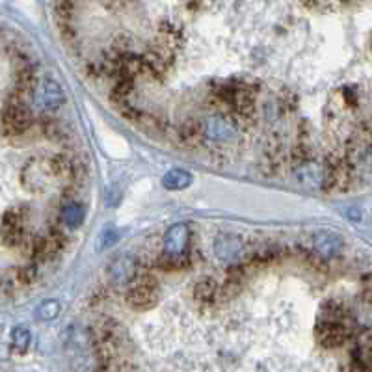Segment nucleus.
<instances>
[{
  "label": "nucleus",
  "mask_w": 372,
  "mask_h": 372,
  "mask_svg": "<svg viewBox=\"0 0 372 372\" xmlns=\"http://www.w3.org/2000/svg\"><path fill=\"white\" fill-rule=\"evenodd\" d=\"M144 56V73L141 77H147L149 80L162 82L170 75L173 61H175V52L164 47L162 43H155L149 47Z\"/></svg>",
  "instance_id": "f257e3e1"
},
{
  "label": "nucleus",
  "mask_w": 372,
  "mask_h": 372,
  "mask_svg": "<svg viewBox=\"0 0 372 372\" xmlns=\"http://www.w3.org/2000/svg\"><path fill=\"white\" fill-rule=\"evenodd\" d=\"M52 179L55 177L50 173L47 160L30 159L21 170V184H23V188L30 190V192L47 190L52 183Z\"/></svg>",
  "instance_id": "f03ea898"
},
{
  "label": "nucleus",
  "mask_w": 372,
  "mask_h": 372,
  "mask_svg": "<svg viewBox=\"0 0 372 372\" xmlns=\"http://www.w3.org/2000/svg\"><path fill=\"white\" fill-rule=\"evenodd\" d=\"M170 135L173 136L171 140L177 141L179 146L186 147V149H197V147H202L203 140H205L202 121L195 117L184 119L175 130H171Z\"/></svg>",
  "instance_id": "7ed1b4c3"
},
{
  "label": "nucleus",
  "mask_w": 372,
  "mask_h": 372,
  "mask_svg": "<svg viewBox=\"0 0 372 372\" xmlns=\"http://www.w3.org/2000/svg\"><path fill=\"white\" fill-rule=\"evenodd\" d=\"M125 302L130 309H136V311H147V309H153L157 302H159V293H157V287H149V285H144V283H138V281H133V285L127 288L125 293Z\"/></svg>",
  "instance_id": "20e7f679"
},
{
  "label": "nucleus",
  "mask_w": 372,
  "mask_h": 372,
  "mask_svg": "<svg viewBox=\"0 0 372 372\" xmlns=\"http://www.w3.org/2000/svg\"><path fill=\"white\" fill-rule=\"evenodd\" d=\"M317 339L326 348H337L344 344L348 339L346 322H331V320H318Z\"/></svg>",
  "instance_id": "39448f33"
},
{
  "label": "nucleus",
  "mask_w": 372,
  "mask_h": 372,
  "mask_svg": "<svg viewBox=\"0 0 372 372\" xmlns=\"http://www.w3.org/2000/svg\"><path fill=\"white\" fill-rule=\"evenodd\" d=\"M203 125V135L216 141H226L231 136L237 135V125L233 123V119L227 114L222 116H211Z\"/></svg>",
  "instance_id": "423d86ee"
},
{
  "label": "nucleus",
  "mask_w": 372,
  "mask_h": 372,
  "mask_svg": "<svg viewBox=\"0 0 372 372\" xmlns=\"http://www.w3.org/2000/svg\"><path fill=\"white\" fill-rule=\"evenodd\" d=\"M218 287L220 283L214 277H202L194 285V302L202 309H211L214 305H218Z\"/></svg>",
  "instance_id": "0eeeda50"
},
{
  "label": "nucleus",
  "mask_w": 372,
  "mask_h": 372,
  "mask_svg": "<svg viewBox=\"0 0 372 372\" xmlns=\"http://www.w3.org/2000/svg\"><path fill=\"white\" fill-rule=\"evenodd\" d=\"M190 244V235L188 227L184 224H177L168 229L164 238V253H170V255H179V253H184L188 251Z\"/></svg>",
  "instance_id": "6e6552de"
},
{
  "label": "nucleus",
  "mask_w": 372,
  "mask_h": 372,
  "mask_svg": "<svg viewBox=\"0 0 372 372\" xmlns=\"http://www.w3.org/2000/svg\"><path fill=\"white\" fill-rule=\"evenodd\" d=\"M342 248V238L337 233H318L313 238V250L326 261H331L339 255Z\"/></svg>",
  "instance_id": "1a4fd4ad"
},
{
  "label": "nucleus",
  "mask_w": 372,
  "mask_h": 372,
  "mask_svg": "<svg viewBox=\"0 0 372 372\" xmlns=\"http://www.w3.org/2000/svg\"><path fill=\"white\" fill-rule=\"evenodd\" d=\"M159 43H162L164 47H168L173 52H177L179 47H183L184 43V32L179 25H173L170 21H164L159 26Z\"/></svg>",
  "instance_id": "9d476101"
},
{
  "label": "nucleus",
  "mask_w": 372,
  "mask_h": 372,
  "mask_svg": "<svg viewBox=\"0 0 372 372\" xmlns=\"http://www.w3.org/2000/svg\"><path fill=\"white\" fill-rule=\"evenodd\" d=\"M136 125L141 128V130H146V133H151V135H162L168 136L171 133L170 125L166 121L164 117L157 116V114H153V112H140V116L136 119Z\"/></svg>",
  "instance_id": "9b49d317"
},
{
  "label": "nucleus",
  "mask_w": 372,
  "mask_h": 372,
  "mask_svg": "<svg viewBox=\"0 0 372 372\" xmlns=\"http://www.w3.org/2000/svg\"><path fill=\"white\" fill-rule=\"evenodd\" d=\"M136 92V86H135V80L133 79H116V82H114V86H112L110 90V101L114 106H121V104L125 103H130V99H133V95H135Z\"/></svg>",
  "instance_id": "f8f14e48"
},
{
  "label": "nucleus",
  "mask_w": 372,
  "mask_h": 372,
  "mask_svg": "<svg viewBox=\"0 0 372 372\" xmlns=\"http://www.w3.org/2000/svg\"><path fill=\"white\" fill-rule=\"evenodd\" d=\"M58 220H60L66 227L75 229V227H79L80 224L84 222V207H82L77 199H75V202L63 203L60 207Z\"/></svg>",
  "instance_id": "ddd939ff"
},
{
  "label": "nucleus",
  "mask_w": 372,
  "mask_h": 372,
  "mask_svg": "<svg viewBox=\"0 0 372 372\" xmlns=\"http://www.w3.org/2000/svg\"><path fill=\"white\" fill-rule=\"evenodd\" d=\"M37 128H39V135H43L47 140L50 141H63L68 138V130L61 127V123L58 119L50 116H43L39 121H37Z\"/></svg>",
  "instance_id": "4468645a"
},
{
  "label": "nucleus",
  "mask_w": 372,
  "mask_h": 372,
  "mask_svg": "<svg viewBox=\"0 0 372 372\" xmlns=\"http://www.w3.org/2000/svg\"><path fill=\"white\" fill-rule=\"evenodd\" d=\"M28 237L30 235L26 233V227L0 226V242L6 248H23Z\"/></svg>",
  "instance_id": "2eb2a0df"
},
{
  "label": "nucleus",
  "mask_w": 372,
  "mask_h": 372,
  "mask_svg": "<svg viewBox=\"0 0 372 372\" xmlns=\"http://www.w3.org/2000/svg\"><path fill=\"white\" fill-rule=\"evenodd\" d=\"M13 280L19 285V288L32 287L34 283L39 281V264L36 262H28V264H21L17 268H13L12 272Z\"/></svg>",
  "instance_id": "dca6fc26"
},
{
  "label": "nucleus",
  "mask_w": 372,
  "mask_h": 372,
  "mask_svg": "<svg viewBox=\"0 0 372 372\" xmlns=\"http://www.w3.org/2000/svg\"><path fill=\"white\" fill-rule=\"evenodd\" d=\"M313 160V151L309 141H296V146H293V149L287 153V164L293 166L294 170L300 168L305 162Z\"/></svg>",
  "instance_id": "f3484780"
},
{
  "label": "nucleus",
  "mask_w": 372,
  "mask_h": 372,
  "mask_svg": "<svg viewBox=\"0 0 372 372\" xmlns=\"http://www.w3.org/2000/svg\"><path fill=\"white\" fill-rule=\"evenodd\" d=\"M63 99L66 97H63V92H61L58 82H55V80H45V86H43V106L55 110V108H58V106L63 103Z\"/></svg>",
  "instance_id": "a211bd4d"
},
{
  "label": "nucleus",
  "mask_w": 372,
  "mask_h": 372,
  "mask_svg": "<svg viewBox=\"0 0 372 372\" xmlns=\"http://www.w3.org/2000/svg\"><path fill=\"white\" fill-rule=\"evenodd\" d=\"M28 216H30V208L26 207V205H17V207L8 208L6 213L2 214V220H0V226L26 227V222H28Z\"/></svg>",
  "instance_id": "6ab92c4d"
},
{
  "label": "nucleus",
  "mask_w": 372,
  "mask_h": 372,
  "mask_svg": "<svg viewBox=\"0 0 372 372\" xmlns=\"http://www.w3.org/2000/svg\"><path fill=\"white\" fill-rule=\"evenodd\" d=\"M190 183H192V175L184 170L168 171L164 179H162V184H164V188L168 190H183L186 188V186H190Z\"/></svg>",
  "instance_id": "aec40b11"
},
{
  "label": "nucleus",
  "mask_w": 372,
  "mask_h": 372,
  "mask_svg": "<svg viewBox=\"0 0 372 372\" xmlns=\"http://www.w3.org/2000/svg\"><path fill=\"white\" fill-rule=\"evenodd\" d=\"M12 344L17 354H25L30 344V331L26 328H15L12 333Z\"/></svg>",
  "instance_id": "412c9836"
},
{
  "label": "nucleus",
  "mask_w": 372,
  "mask_h": 372,
  "mask_svg": "<svg viewBox=\"0 0 372 372\" xmlns=\"http://www.w3.org/2000/svg\"><path fill=\"white\" fill-rule=\"evenodd\" d=\"M275 103H277V110H281L283 114H291L298 108V95L287 90V92L281 93Z\"/></svg>",
  "instance_id": "4be33fe9"
},
{
  "label": "nucleus",
  "mask_w": 372,
  "mask_h": 372,
  "mask_svg": "<svg viewBox=\"0 0 372 372\" xmlns=\"http://www.w3.org/2000/svg\"><path fill=\"white\" fill-rule=\"evenodd\" d=\"M130 45H133L130 36L125 34V32H119V34H116V37L112 39L110 50H114L116 55H125V52H128V50H133L130 49Z\"/></svg>",
  "instance_id": "5701e85b"
},
{
  "label": "nucleus",
  "mask_w": 372,
  "mask_h": 372,
  "mask_svg": "<svg viewBox=\"0 0 372 372\" xmlns=\"http://www.w3.org/2000/svg\"><path fill=\"white\" fill-rule=\"evenodd\" d=\"M58 309H60V305L56 304V302H45V304L39 305V309H37V318L50 320V318H55L56 315H58Z\"/></svg>",
  "instance_id": "b1692460"
},
{
  "label": "nucleus",
  "mask_w": 372,
  "mask_h": 372,
  "mask_svg": "<svg viewBox=\"0 0 372 372\" xmlns=\"http://www.w3.org/2000/svg\"><path fill=\"white\" fill-rule=\"evenodd\" d=\"M300 2L307 10H326L330 6V0H300Z\"/></svg>",
  "instance_id": "393cba45"
},
{
  "label": "nucleus",
  "mask_w": 372,
  "mask_h": 372,
  "mask_svg": "<svg viewBox=\"0 0 372 372\" xmlns=\"http://www.w3.org/2000/svg\"><path fill=\"white\" fill-rule=\"evenodd\" d=\"M103 238H104V242L103 244H101V248H104V246H108V244H112V242H116L117 240V233H114V231H106L103 235Z\"/></svg>",
  "instance_id": "a878e982"
},
{
  "label": "nucleus",
  "mask_w": 372,
  "mask_h": 372,
  "mask_svg": "<svg viewBox=\"0 0 372 372\" xmlns=\"http://www.w3.org/2000/svg\"><path fill=\"white\" fill-rule=\"evenodd\" d=\"M341 4H352V2H355V0H339Z\"/></svg>",
  "instance_id": "bb28decb"
},
{
  "label": "nucleus",
  "mask_w": 372,
  "mask_h": 372,
  "mask_svg": "<svg viewBox=\"0 0 372 372\" xmlns=\"http://www.w3.org/2000/svg\"><path fill=\"white\" fill-rule=\"evenodd\" d=\"M371 125H372V119H371Z\"/></svg>",
  "instance_id": "cd10ccee"
}]
</instances>
